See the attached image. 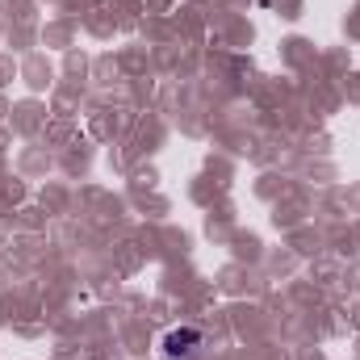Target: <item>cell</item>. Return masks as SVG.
Masks as SVG:
<instances>
[{
  "label": "cell",
  "mask_w": 360,
  "mask_h": 360,
  "mask_svg": "<svg viewBox=\"0 0 360 360\" xmlns=\"http://www.w3.org/2000/svg\"><path fill=\"white\" fill-rule=\"evenodd\" d=\"M197 344H201V331H197V327H176V331H168L164 352H168L172 360H180V356H188Z\"/></svg>",
  "instance_id": "obj_1"
}]
</instances>
